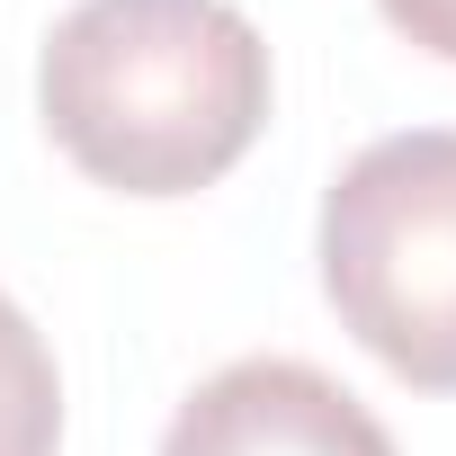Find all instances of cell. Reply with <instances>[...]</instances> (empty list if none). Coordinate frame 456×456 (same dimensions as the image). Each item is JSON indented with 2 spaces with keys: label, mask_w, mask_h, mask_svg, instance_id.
I'll return each instance as SVG.
<instances>
[{
  "label": "cell",
  "mask_w": 456,
  "mask_h": 456,
  "mask_svg": "<svg viewBox=\"0 0 456 456\" xmlns=\"http://www.w3.org/2000/svg\"><path fill=\"white\" fill-rule=\"evenodd\" d=\"M269 37L233 0H81L37 54V117L117 197H197L269 126Z\"/></svg>",
  "instance_id": "1"
},
{
  "label": "cell",
  "mask_w": 456,
  "mask_h": 456,
  "mask_svg": "<svg viewBox=\"0 0 456 456\" xmlns=\"http://www.w3.org/2000/svg\"><path fill=\"white\" fill-rule=\"evenodd\" d=\"M63 447V376L45 331L0 296V456H54Z\"/></svg>",
  "instance_id": "4"
},
{
  "label": "cell",
  "mask_w": 456,
  "mask_h": 456,
  "mask_svg": "<svg viewBox=\"0 0 456 456\" xmlns=\"http://www.w3.org/2000/svg\"><path fill=\"white\" fill-rule=\"evenodd\" d=\"M161 456H394V438L322 367H305V358H233L170 411Z\"/></svg>",
  "instance_id": "3"
},
{
  "label": "cell",
  "mask_w": 456,
  "mask_h": 456,
  "mask_svg": "<svg viewBox=\"0 0 456 456\" xmlns=\"http://www.w3.org/2000/svg\"><path fill=\"white\" fill-rule=\"evenodd\" d=\"M376 10H385V28H394L403 45L456 63V0H376Z\"/></svg>",
  "instance_id": "5"
},
{
  "label": "cell",
  "mask_w": 456,
  "mask_h": 456,
  "mask_svg": "<svg viewBox=\"0 0 456 456\" xmlns=\"http://www.w3.org/2000/svg\"><path fill=\"white\" fill-rule=\"evenodd\" d=\"M322 296L411 394H456V126L376 134L322 188Z\"/></svg>",
  "instance_id": "2"
}]
</instances>
